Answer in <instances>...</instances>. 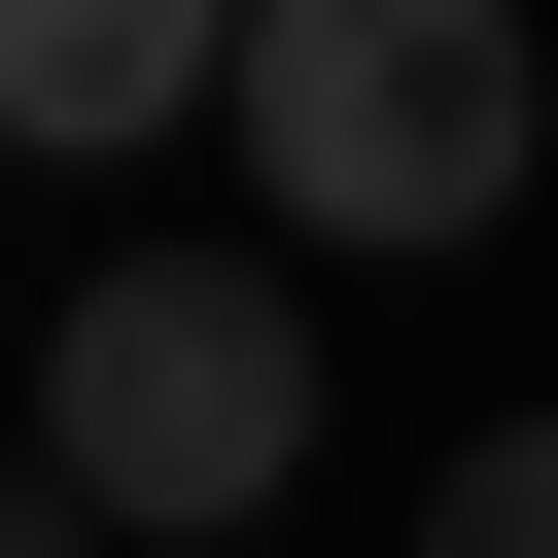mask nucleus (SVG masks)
Instances as JSON below:
<instances>
[{"label": "nucleus", "mask_w": 558, "mask_h": 558, "mask_svg": "<svg viewBox=\"0 0 558 558\" xmlns=\"http://www.w3.org/2000/svg\"><path fill=\"white\" fill-rule=\"evenodd\" d=\"M174 105H244L209 0H0V140H174Z\"/></svg>", "instance_id": "3"}, {"label": "nucleus", "mask_w": 558, "mask_h": 558, "mask_svg": "<svg viewBox=\"0 0 558 558\" xmlns=\"http://www.w3.org/2000/svg\"><path fill=\"white\" fill-rule=\"evenodd\" d=\"M418 558H558V418H488V453L418 488Z\"/></svg>", "instance_id": "4"}, {"label": "nucleus", "mask_w": 558, "mask_h": 558, "mask_svg": "<svg viewBox=\"0 0 558 558\" xmlns=\"http://www.w3.org/2000/svg\"><path fill=\"white\" fill-rule=\"evenodd\" d=\"M0 558H105V523H70V488H35V453H0Z\"/></svg>", "instance_id": "5"}, {"label": "nucleus", "mask_w": 558, "mask_h": 558, "mask_svg": "<svg viewBox=\"0 0 558 558\" xmlns=\"http://www.w3.org/2000/svg\"><path fill=\"white\" fill-rule=\"evenodd\" d=\"M244 174H279V279H349V244L418 279L558 174V70H523V0H244Z\"/></svg>", "instance_id": "1"}, {"label": "nucleus", "mask_w": 558, "mask_h": 558, "mask_svg": "<svg viewBox=\"0 0 558 558\" xmlns=\"http://www.w3.org/2000/svg\"><path fill=\"white\" fill-rule=\"evenodd\" d=\"M35 488L70 523H279L314 488V279L279 244H105L35 349Z\"/></svg>", "instance_id": "2"}]
</instances>
